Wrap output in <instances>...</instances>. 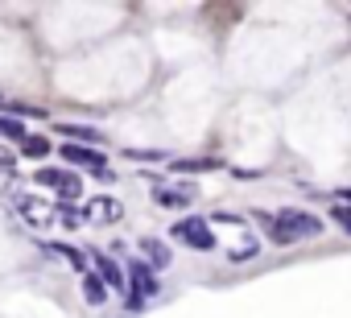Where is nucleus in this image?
<instances>
[{"instance_id": "obj_12", "label": "nucleus", "mask_w": 351, "mask_h": 318, "mask_svg": "<svg viewBox=\"0 0 351 318\" xmlns=\"http://www.w3.org/2000/svg\"><path fill=\"white\" fill-rule=\"evenodd\" d=\"M108 293H112V289L99 281V273H91V269H87V273H83V297H87V306H104V302H108Z\"/></svg>"}, {"instance_id": "obj_7", "label": "nucleus", "mask_w": 351, "mask_h": 318, "mask_svg": "<svg viewBox=\"0 0 351 318\" xmlns=\"http://www.w3.org/2000/svg\"><path fill=\"white\" fill-rule=\"evenodd\" d=\"M83 211H87L91 223H116V219H124V203L112 199V195H95V199H87Z\"/></svg>"}, {"instance_id": "obj_4", "label": "nucleus", "mask_w": 351, "mask_h": 318, "mask_svg": "<svg viewBox=\"0 0 351 318\" xmlns=\"http://www.w3.org/2000/svg\"><path fill=\"white\" fill-rule=\"evenodd\" d=\"M38 186H50L62 203H75L83 195V182L71 174V170H58V166H42L38 170Z\"/></svg>"}, {"instance_id": "obj_1", "label": "nucleus", "mask_w": 351, "mask_h": 318, "mask_svg": "<svg viewBox=\"0 0 351 318\" xmlns=\"http://www.w3.org/2000/svg\"><path fill=\"white\" fill-rule=\"evenodd\" d=\"M252 219L269 232L273 244H298V240H314L322 236L326 219L302 211V207H281V215H269V211H252Z\"/></svg>"}, {"instance_id": "obj_6", "label": "nucleus", "mask_w": 351, "mask_h": 318, "mask_svg": "<svg viewBox=\"0 0 351 318\" xmlns=\"http://www.w3.org/2000/svg\"><path fill=\"white\" fill-rule=\"evenodd\" d=\"M91 260H95V273H99V281H104L108 289H116V293L128 289V269H120L104 248H91Z\"/></svg>"}, {"instance_id": "obj_22", "label": "nucleus", "mask_w": 351, "mask_h": 318, "mask_svg": "<svg viewBox=\"0 0 351 318\" xmlns=\"http://www.w3.org/2000/svg\"><path fill=\"white\" fill-rule=\"evenodd\" d=\"M0 103H5V99H0Z\"/></svg>"}, {"instance_id": "obj_8", "label": "nucleus", "mask_w": 351, "mask_h": 318, "mask_svg": "<svg viewBox=\"0 0 351 318\" xmlns=\"http://www.w3.org/2000/svg\"><path fill=\"white\" fill-rule=\"evenodd\" d=\"M153 199H157L161 207H191V203L199 199V191H195V186H157Z\"/></svg>"}, {"instance_id": "obj_18", "label": "nucleus", "mask_w": 351, "mask_h": 318, "mask_svg": "<svg viewBox=\"0 0 351 318\" xmlns=\"http://www.w3.org/2000/svg\"><path fill=\"white\" fill-rule=\"evenodd\" d=\"M256 256H261V240H252V236L232 252V260H236V265H240V260H256Z\"/></svg>"}, {"instance_id": "obj_3", "label": "nucleus", "mask_w": 351, "mask_h": 318, "mask_svg": "<svg viewBox=\"0 0 351 318\" xmlns=\"http://www.w3.org/2000/svg\"><path fill=\"white\" fill-rule=\"evenodd\" d=\"M169 236H173V240H182V244L195 248V252H211V248H215V232H211V223L199 219V215L178 219V223L169 228Z\"/></svg>"}, {"instance_id": "obj_17", "label": "nucleus", "mask_w": 351, "mask_h": 318, "mask_svg": "<svg viewBox=\"0 0 351 318\" xmlns=\"http://www.w3.org/2000/svg\"><path fill=\"white\" fill-rule=\"evenodd\" d=\"M21 153H25V157H34V162H42V157H50V140L34 132V136H29V140L21 145Z\"/></svg>"}, {"instance_id": "obj_20", "label": "nucleus", "mask_w": 351, "mask_h": 318, "mask_svg": "<svg viewBox=\"0 0 351 318\" xmlns=\"http://www.w3.org/2000/svg\"><path fill=\"white\" fill-rule=\"evenodd\" d=\"M0 170H17V157L5 153V149H0Z\"/></svg>"}, {"instance_id": "obj_9", "label": "nucleus", "mask_w": 351, "mask_h": 318, "mask_svg": "<svg viewBox=\"0 0 351 318\" xmlns=\"http://www.w3.org/2000/svg\"><path fill=\"white\" fill-rule=\"evenodd\" d=\"M136 248L145 252V265H149L153 273H157V269H169V260H173V252H169V248H165L161 240H153V236H145V240H141Z\"/></svg>"}, {"instance_id": "obj_10", "label": "nucleus", "mask_w": 351, "mask_h": 318, "mask_svg": "<svg viewBox=\"0 0 351 318\" xmlns=\"http://www.w3.org/2000/svg\"><path fill=\"white\" fill-rule=\"evenodd\" d=\"M58 132L71 140V145H104V132L99 128H91V124H58Z\"/></svg>"}, {"instance_id": "obj_15", "label": "nucleus", "mask_w": 351, "mask_h": 318, "mask_svg": "<svg viewBox=\"0 0 351 318\" xmlns=\"http://www.w3.org/2000/svg\"><path fill=\"white\" fill-rule=\"evenodd\" d=\"M58 219H62L66 228H83V223H91V219H87V211H83V207H75V203H58Z\"/></svg>"}, {"instance_id": "obj_11", "label": "nucleus", "mask_w": 351, "mask_h": 318, "mask_svg": "<svg viewBox=\"0 0 351 318\" xmlns=\"http://www.w3.org/2000/svg\"><path fill=\"white\" fill-rule=\"evenodd\" d=\"M223 162L219 157H178V162H169V170L178 174H203V170H219Z\"/></svg>"}, {"instance_id": "obj_16", "label": "nucleus", "mask_w": 351, "mask_h": 318, "mask_svg": "<svg viewBox=\"0 0 351 318\" xmlns=\"http://www.w3.org/2000/svg\"><path fill=\"white\" fill-rule=\"evenodd\" d=\"M326 219L343 232V236H351V207L347 203H330V211H326Z\"/></svg>"}, {"instance_id": "obj_5", "label": "nucleus", "mask_w": 351, "mask_h": 318, "mask_svg": "<svg viewBox=\"0 0 351 318\" xmlns=\"http://www.w3.org/2000/svg\"><path fill=\"white\" fill-rule=\"evenodd\" d=\"M58 153H62L66 166H83V170H95V174L108 170V153H99V149H91V145H71V140H66Z\"/></svg>"}, {"instance_id": "obj_2", "label": "nucleus", "mask_w": 351, "mask_h": 318, "mask_svg": "<svg viewBox=\"0 0 351 318\" xmlns=\"http://www.w3.org/2000/svg\"><path fill=\"white\" fill-rule=\"evenodd\" d=\"M161 285H157V273L145 265V260H132L128 265V310H141L149 297H157Z\"/></svg>"}, {"instance_id": "obj_21", "label": "nucleus", "mask_w": 351, "mask_h": 318, "mask_svg": "<svg viewBox=\"0 0 351 318\" xmlns=\"http://www.w3.org/2000/svg\"><path fill=\"white\" fill-rule=\"evenodd\" d=\"M335 203H347V207H351V191H339V195H335Z\"/></svg>"}, {"instance_id": "obj_13", "label": "nucleus", "mask_w": 351, "mask_h": 318, "mask_svg": "<svg viewBox=\"0 0 351 318\" xmlns=\"http://www.w3.org/2000/svg\"><path fill=\"white\" fill-rule=\"evenodd\" d=\"M0 136L5 140H17V145H25L34 132L25 128V120H17V116H0Z\"/></svg>"}, {"instance_id": "obj_14", "label": "nucleus", "mask_w": 351, "mask_h": 318, "mask_svg": "<svg viewBox=\"0 0 351 318\" xmlns=\"http://www.w3.org/2000/svg\"><path fill=\"white\" fill-rule=\"evenodd\" d=\"M46 252H58V256L79 273V277L87 273V260H83V252H79V248H71V244H46Z\"/></svg>"}, {"instance_id": "obj_19", "label": "nucleus", "mask_w": 351, "mask_h": 318, "mask_svg": "<svg viewBox=\"0 0 351 318\" xmlns=\"http://www.w3.org/2000/svg\"><path fill=\"white\" fill-rule=\"evenodd\" d=\"M124 157L128 162H169V157L157 153V149H124Z\"/></svg>"}]
</instances>
